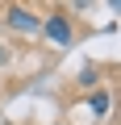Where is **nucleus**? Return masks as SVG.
Returning <instances> with one entry per match:
<instances>
[{
  "label": "nucleus",
  "instance_id": "1",
  "mask_svg": "<svg viewBox=\"0 0 121 125\" xmlns=\"http://www.w3.org/2000/svg\"><path fill=\"white\" fill-rule=\"evenodd\" d=\"M38 33H46V42H54V46H71L75 42V25H71V17L63 9L50 13V17H42V29Z\"/></svg>",
  "mask_w": 121,
  "mask_h": 125
},
{
  "label": "nucleus",
  "instance_id": "2",
  "mask_svg": "<svg viewBox=\"0 0 121 125\" xmlns=\"http://www.w3.org/2000/svg\"><path fill=\"white\" fill-rule=\"evenodd\" d=\"M4 21H9V29H17V33H25V38H33V33L42 29V17H38L33 9H25V4H13V9L4 13Z\"/></svg>",
  "mask_w": 121,
  "mask_h": 125
},
{
  "label": "nucleus",
  "instance_id": "3",
  "mask_svg": "<svg viewBox=\"0 0 121 125\" xmlns=\"http://www.w3.org/2000/svg\"><path fill=\"white\" fill-rule=\"evenodd\" d=\"M88 113H92V117H104V113H109V92H104V88H96V92L88 96Z\"/></svg>",
  "mask_w": 121,
  "mask_h": 125
}]
</instances>
